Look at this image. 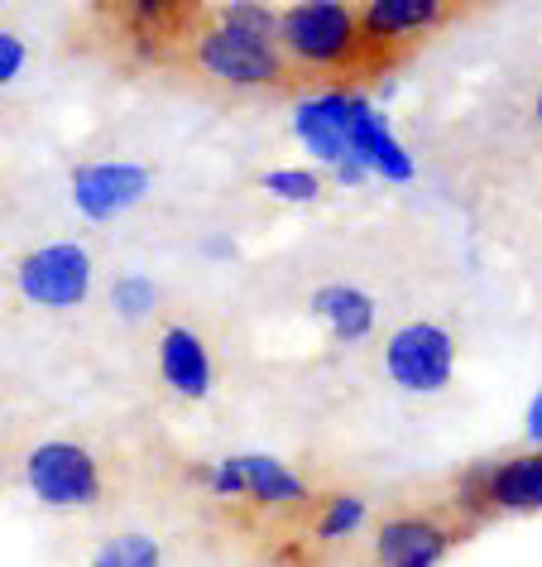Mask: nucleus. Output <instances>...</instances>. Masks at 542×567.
<instances>
[{"instance_id": "obj_22", "label": "nucleus", "mask_w": 542, "mask_h": 567, "mask_svg": "<svg viewBox=\"0 0 542 567\" xmlns=\"http://www.w3.org/2000/svg\"><path fill=\"white\" fill-rule=\"evenodd\" d=\"M523 429H528L533 443H542V390L533 394V404H528V423H523Z\"/></svg>"}, {"instance_id": "obj_17", "label": "nucleus", "mask_w": 542, "mask_h": 567, "mask_svg": "<svg viewBox=\"0 0 542 567\" xmlns=\"http://www.w3.org/2000/svg\"><path fill=\"white\" fill-rule=\"evenodd\" d=\"M111 308H116L121 318H149L154 313V284L149 275H121L111 284Z\"/></svg>"}, {"instance_id": "obj_20", "label": "nucleus", "mask_w": 542, "mask_h": 567, "mask_svg": "<svg viewBox=\"0 0 542 567\" xmlns=\"http://www.w3.org/2000/svg\"><path fill=\"white\" fill-rule=\"evenodd\" d=\"M24 63H30V44L15 30H0V92L24 73Z\"/></svg>"}, {"instance_id": "obj_12", "label": "nucleus", "mask_w": 542, "mask_h": 567, "mask_svg": "<svg viewBox=\"0 0 542 567\" xmlns=\"http://www.w3.org/2000/svg\"><path fill=\"white\" fill-rule=\"evenodd\" d=\"M447 10L437 0H369V6L355 16L361 24V39H413L427 24H437Z\"/></svg>"}, {"instance_id": "obj_13", "label": "nucleus", "mask_w": 542, "mask_h": 567, "mask_svg": "<svg viewBox=\"0 0 542 567\" xmlns=\"http://www.w3.org/2000/svg\"><path fill=\"white\" fill-rule=\"evenodd\" d=\"M312 313H317L326 328H332L341 342H361L375 328V299L351 284H326V289L312 293Z\"/></svg>"}, {"instance_id": "obj_9", "label": "nucleus", "mask_w": 542, "mask_h": 567, "mask_svg": "<svg viewBox=\"0 0 542 567\" xmlns=\"http://www.w3.org/2000/svg\"><path fill=\"white\" fill-rule=\"evenodd\" d=\"M346 102H351V96L326 92V96H317V102H303V106H298V116H293L298 140H303V145L317 154L322 164H336V168L355 164V154L346 145Z\"/></svg>"}, {"instance_id": "obj_6", "label": "nucleus", "mask_w": 542, "mask_h": 567, "mask_svg": "<svg viewBox=\"0 0 542 567\" xmlns=\"http://www.w3.org/2000/svg\"><path fill=\"white\" fill-rule=\"evenodd\" d=\"M149 197V168L131 159H96L73 168V203L87 221H116Z\"/></svg>"}, {"instance_id": "obj_3", "label": "nucleus", "mask_w": 542, "mask_h": 567, "mask_svg": "<svg viewBox=\"0 0 542 567\" xmlns=\"http://www.w3.org/2000/svg\"><path fill=\"white\" fill-rule=\"evenodd\" d=\"M15 289L34 308H77L92 293V255L73 240H53L15 265Z\"/></svg>"}, {"instance_id": "obj_14", "label": "nucleus", "mask_w": 542, "mask_h": 567, "mask_svg": "<svg viewBox=\"0 0 542 567\" xmlns=\"http://www.w3.org/2000/svg\"><path fill=\"white\" fill-rule=\"evenodd\" d=\"M240 481H246L250 501H264V505L308 501V486L283 462H274V457H240Z\"/></svg>"}, {"instance_id": "obj_21", "label": "nucleus", "mask_w": 542, "mask_h": 567, "mask_svg": "<svg viewBox=\"0 0 542 567\" xmlns=\"http://www.w3.org/2000/svg\"><path fill=\"white\" fill-rule=\"evenodd\" d=\"M202 481L217 495H246V481H240V457H226V462H217L211 472H202Z\"/></svg>"}, {"instance_id": "obj_16", "label": "nucleus", "mask_w": 542, "mask_h": 567, "mask_svg": "<svg viewBox=\"0 0 542 567\" xmlns=\"http://www.w3.org/2000/svg\"><path fill=\"white\" fill-rule=\"evenodd\" d=\"M217 24H231V30H246L254 39H269V44H279V10H264V6H246V0H236V6L217 10Z\"/></svg>"}, {"instance_id": "obj_18", "label": "nucleus", "mask_w": 542, "mask_h": 567, "mask_svg": "<svg viewBox=\"0 0 542 567\" xmlns=\"http://www.w3.org/2000/svg\"><path fill=\"white\" fill-rule=\"evenodd\" d=\"M264 193L289 197V203H312L322 193V178L308 168H274V174H264Z\"/></svg>"}, {"instance_id": "obj_7", "label": "nucleus", "mask_w": 542, "mask_h": 567, "mask_svg": "<svg viewBox=\"0 0 542 567\" xmlns=\"http://www.w3.org/2000/svg\"><path fill=\"white\" fill-rule=\"evenodd\" d=\"M461 501L484 509H542V452L509 462H484L461 476Z\"/></svg>"}, {"instance_id": "obj_23", "label": "nucleus", "mask_w": 542, "mask_h": 567, "mask_svg": "<svg viewBox=\"0 0 542 567\" xmlns=\"http://www.w3.org/2000/svg\"><path fill=\"white\" fill-rule=\"evenodd\" d=\"M533 116H538V125H542V92H538V102H533Z\"/></svg>"}, {"instance_id": "obj_15", "label": "nucleus", "mask_w": 542, "mask_h": 567, "mask_svg": "<svg viewBox=\"0 0 542 567\" xmlns=\"http://www.w3.org/2000/svg\"><path fill=\"white\" fill-rule=\"evenodd\" d=\"M92 567H164V558L149 534H111L92 553Z\"/></svg>"}, {"instance_id": "obj_8", "label": "nucleus", "mask_w": 542, "mask_h": 567, "mask_svg": "<svg viewBox=\"0 0 542 567\" xmlns=\"http://www.w3.org/2000/svg\"><path fill=\"white\" fill-rule=\"evenodd\" d=\"M346 145H351L355 164H361L365 174H384L394 183L413 178V159L404 154V145L389 135L384 116H375V106L361 102V96H351L346 102Z\"/></svg>"}, {"instance_id": "obj_4", "label": "nucleus", "mask_w": 542, "mask_h": 567, "mask_svg": "<svg viewBox=\"0 0 542 567\" xmlns=\"http://www.w3.org/2000/svg\"><path fill=\"white\" fill-rule=\"evenodd\" d=\"M384 365H389L394 385H404L413 394H432L451 380L456 371V347L451 332L437 328V322H408L389 337L384 347Z\"/></svg>"}, {"instance_id": "obj_5", "label": "nucleus", "mask_w": 542, "mask_h": 567, "mask_svg": "<svg viewBox=\"0 0 542 567\" xmlns=\"http://www.w3.org/2000/svg\"><path fill=\"white\" fill-rule=\"evenodd\" d=\"M197 63L211 78L236 82V87H264V82L289 78V68L279 59V44L254 39L246 30H231V24H217V30H207L197 39Z\"/></svg>"}, {"instance_id": "obj_19", "label": "nucleus", "mask_w": 542, "mask_h": 567, "mask_svg": "<svg viewBox=\"0 0 542 567\" xmlns=\"http://www.w3.org/2000/svg\"><path fill=\"white\" fill-rule=\"evenodd\" d=\"M361 519H365V501H355V495H332L322 509V519H317V538H341Z\"/></svg>"}, {"instance_id": "obj_2", "label": "nucleus", "mask_w": 542, "mask_h": 567, "mask_svg": "<svg viewBox=\"0 0 542 567\" xmlns=\"http://www.w3.org/2000/svg\"><path fill=\"white\" fill-rule=\"evenodd\" d=\"M24 486L49 509H87L102 501V466L82 443H39L24 457Z\"/></svg>"}, {"instance_id": "obj_11", "label": "nucleus", "mask_w": 542, "mask_h": 567, "mask_svg": "<svg viewBox=\"0 0 542 567\" xmlns=\"http://www.w3.org/2000/svg\"><path fill=\"white\" fill-rule=\"evenodd\" d=\"M159 371L183 400H202L211 390V357H207L202 337L188 328H168L159 337Z\"/></svg>"}, {"instance_id": "obj_10", "label": "nucleus", "mask_w": 542, "mask_h": 567, "mask_svg": "<svg viewBox=\"0 0 542 567\" xmlns=\"http://www.w3.org/2000/svg\"><path fill=\"white\" fill-rule=\"evenodd\" d=\"M375 548L384 567H437L451 548V534L432 519H389Z\"/></svg>"}, {"instance_id": "obj_1", "label": "nucleus", "mask_w": 542, "mask_h": 567, "mask_svg": "<svg viewBox=\"0 0 542 567\" xmlns=\"http://www.w3.org/2000/svg\"><path fill=\"white\" fill-rule=\"evenodd\" d=\"M279 44L308 68H341L361 44V24H355V10L336 0L289 6L279 10Z\"/></svg>"}]
</instances>
